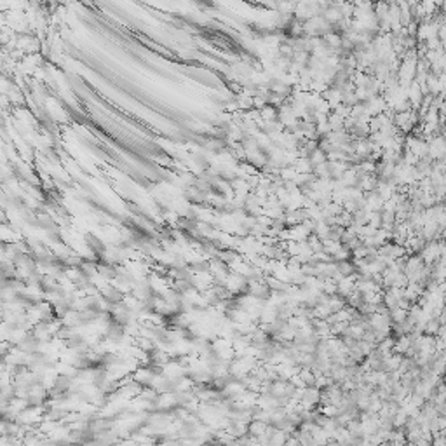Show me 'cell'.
I'll list each match as a JSON object with an SVG mask.
<instances>
[{"mask_svg":"<svg viewBox=\"0 0 446 446\" xmlns=\"http://www.w3.org/2000/svg\"><path fill=\"white\" fill-rule=\"evenodd\" d=\"M103 298L107 300L108 303H119L124 300V293H120L115 288H107V290L103 291Z\"/></svg>","mask_w":446,"mask_h":446,"instance_id":"1","label":"cell"},{"mask_svg":"<svg viewBox=\"0 0 446 446\" xmlns=\"http://www.w3.org/2000/svg\"><path fill=\"white\" fill-rule=\"evenodd\" d=\"M115 279L119 281V283H122V284H131V283H133V277H131L127 272H120V274H117Z\"/></svg>","mask_w":446,"mask_h":446,"instance_id":"2","label":"cell"}]
</instances>
